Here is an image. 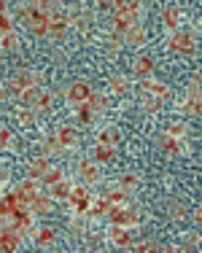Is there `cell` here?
<instances>
[{"label": "cell", "instance_id": "6da1fadb", "mask_svg": "<svg viewBox=\"0 0 202 253\" xmlns=\"http://www.w3.org/2000/svg\"><path fill=\"white\" fill-rule=\"evenodd\" d=\"M19 14H22V22H25L35 35H40V38L49 35V16L40 11V3H25L19 8Z\"/></svg>", "mask_w": 202, "mask_h": 253}, {"label": "cell", "instance_id": "7a4b0ae2", "mask_svg": "<svg viewBox=\"0 0 202 253\" xmlns=\"http://www.w3.org/2000/svg\"><path fill=\"white\" fill-rule=\"evenodd\" d=\"M108 218L114 226H124V229H135L140 224V215L135 213L132 208H127V205H111Z\"/></svg>", "mask_w": 202, "mask_h": 253}, {"label": "cell", "instance_id": "3957f363", "mask_svg": "<svg viewBox=\"0 0 202 253\" xmlns=\"http://www.w3.org/2000/svg\"><path fill=\"white\" fill-rule=\"evenodd\" d=\"M68 202H70V210L76 215H86L89 208H92V194H89V189H84V186H73Z\"/></svg>", "mask_w": 202, "mask_h": 253}, {"label": "cell", "instance_id": "277c9868", "mask_svg": "<svg viewBox=\"0 0 202 253\" xmlns=\"http://www.w3.org/2000/svg\"><path fill=\"white\" fill-rule=\"evenodd\" d=\"M22 210H27V205L16 197V191L3 194V200H0V218H3V221H14Z\"/></svg>", "mask_w": 202, "mask_h": 253}, {"label": "cell", "instance_id": "5b68a950", "mask_svg": "<svg viewBox=\"0 0 202 253\" xmlns=\"http://www.w3.org/2000/svg\"><path fill=\"white\" fill-rule=\"evenodd\" d=\"M89 97H92V86H89L86 81H73V84L68 86V92H65V100H68L73 108L86 105Z\"/></svg>", "mask_w": 202, "mask_h": 253}, {"label": "cell", "instance_id": "8992f818", "mask_svg": "<svg viewBox=\"0 0 202 253\" xmlns=\"http://www.w3.org/2000/svg\"><path fill=\"white\" fill-rule=\"evenodd\" d=\"M167 46L173 51H181V54H194V35L189 30H178V33L170 35Z\"/></svg>", "mask_w": 202, "mask_h": 253}, {"label": "cell", "instance_id": "52a82bcc", "mask_svg": "<svg viewBox=\"0 0 202 253\" xmlns=\"http://www.w3.org/2000/svg\"><path fill=\"white\" fill-rule=\"evenodd\" d=\"M68 27H70V22H68V14H54V16H49V38L51 41H62L65 38V33H68Z\"/></svg>", "mask_w": 202, "mask_h": 253}, {"label": "cell", "instance_id": "ba28073f", "mask_svg": "<svg viewBox=\"0 0 202 253\" xmlns=\"http://www.w3.org/2000/svg\"><path fill=\"white\" fill-rule=\"evenodd\" d=\"M79 178L84 180L86 186H97L100 180H103V172H100V165H94V162H81L79 165Z\"/></svg>", "mask_w": 202, "mask_h": 253}, {"label": "cell", "instance_id": "9c48e42d", "mask_svg": "<svg viewBox=\"0 0 202 253\" xmlns=\"http://www.w3.org/2000/svg\"><path fill=\"white\" fill-rule=\"evenodd\" d=\"M38 194H43V191H40V186H38V180H33V178H27V180H22L19 186H16V197H19L22 202L25 205H30L35 200V197Z\"/></svg>", "mask_w": 202, "mask_h": 253}, {"label": "cell", "instance_id": "30bf717a", "mask_svg": "<svg viewBox=\"0 0 202 253\" xmlns=\"http://www.w3.org/2000/svg\"><path fill=\"white\" fill-rule=\"evenodd\" d=\"M11 81H16V84L22 86V92H25V89L40 86V84H43V76H40L38 70H19V73L11 78Z\"/></svg>", "mask_w": 202, "mask_h": 253}, {"label": "cell", "instance_id": "8fae6325", "mask_svg": "<svg viewBox=\"0 0 202 253\" xmlns=\"http://www.w3.org/2000/svg\"><path fill=\"white\" fill-rule=\"evenodd\" d=\"M143 92L154 94V97L162 100V102L170 97V86H167V84H162V81H157V78H146V81H143Z\"/></svg>", "mask_w": 202, "mask_h": 253}, {"label": "cell", "instance_id": "7c38bea8", "mask_svg": "<svg viewBox=\"0 0 202 253\" xmlns=\"http://www.w3.org/2000/svg\"><path fill=\"white\" fill-rule=\"evenodd\" d=\"M132 70H135V76L138 78H151V73H154V59L148 57V54H138L135 57V62H132Z\"/></svg>", "mask_w": 202, "mask_h": 253}, {"label": "cell", "instance_id": "4fadbf2b", "mask_svg": "<svg viewBox=\"0 0 202 253\" xmlns=\"http://www.w3.org/2000/svg\"><path fill=\"white\" fill-rule=\"evenodd\" d=\"M108 240L116 245V248H132L129 229H124V226H111V229H108Z\"/></svg>", "mask_w": 202, "mask_h": 253}, {"label": "cell", "instance_id": "5bb4252c", "mask_svg": "<svg viewBox=\"0 0 202 253\" xmlns=\"http://www.w3.org/2000/svg\"><path fill=\"white\" fill-rule=\"evenodd\" d=\"M33 240H35L38 248H54L57 234H54V229H51V226H38V229H35V234H33Z\"/></svg>", "mask_w": 202, "mask_h": 253}, {"label": "cell", "instance_id": "9a60e30c", "mask_svg": "<svg viewBox=\"0 0 202 253\" xmlns=\"http://www.w3.org/2000/svg\"><path fill=\"white\" fill-rule=\"evenodd\" d=\"M57 140H59V146L62 148H76L79 146V132H76V126H59L57 129Z\"/></svg>", "mask_w": 202, "mask_h": 253}, {"label": "cell", "instance_id": "2e32d148", "mask_svg": "<svg viewBox=\"0 0 202 253\" xmlns=\"http://www.w3.org/2000/svg\"><path fill=\"white\" fill-rule=\"evenodd\" d=\"M27 208H30V213H35V215L38 213H51V210H54V200L49 197V191H43V194H38Z\"/></svg>", "mask_w": 202, "mask_h": 253}, {"label": "cell", "instance_id": "e0dca14e", "mask_svg": "<svg viewBox=\"0 0 202 253\" xmlns=\"http://www.w3.org/2000/svg\"><path fill=\"white\" fill-rule=\"evenodd\" d=\"M135 25H138V16H132V14H116V16H114V30H116V35H127Z\"/></svg>", "mask_w": 202, "mask_h": 253}, {"label": "cell", "instance_id": "ac0fdd59", "mask_svg": "<svg viewBox=\"0 0 202 253\" xmlns=\"http://www.w3.org/2000/svg\"><path fill=\"white\" fill-rule=\"evenodd\" d=\"M51 167V162L46 159V156H38V159H33L30 162V167H27V178H33V180H40L43 178V172Z\"/></svg>", "mask_w": 202, "mask_h": 253}, {"label": "cell", "instance_id": "d6986e66", "mask_svg": "<svg viewBox=\"0 0 202 253\" xmlns=\"http://www.w3.org/2000/svg\"><path fill=\"white\" fill-rule=\"evenodd\" d=\"M114 159V146H103V143H97V146L92 148V162L94 165H105V162Z\"/></svg>", "mask_w": 202, "mask_h": 253}, {"label": "cell", "instance_id": "ffe728a7", "mask_svg": "<svg viewBox=\"0 0 202 253\" xmlns=\"http://www.w3.org/2000/svg\"><path fill=\"white\" fill-rule=\"evenodd\" d=\"M162 148L167 151L170 156H181V154H189L186 143L183 140H170V137H162Z\"/></svg>", "mask_w": 202, "mask_h": 253}, {"label": "cell", "instance_id": "44dd1931", "mask_svg": "<svg viewBox=\"0 0 202 253\" xmlns=\"http://www.w3.org/2000/svg\"><path fill=\"white\" fill-rule=\"evenodd\" d=\"M124 41H127L129 46H143V43H146V30H143V25L138 22V25H135L127 35H124Z\"/></svg>", "mask_w": 202, "mask_h": 253}, {"label": "cell", "instance_id": "7402d4cb", "mask_svg": "<svg viewBox=\"0 0 202 253\" xmlns=\"http://www.w3.org/2000/svg\"><path fill=\"white\" fill-rule=\"evenodd\" d=\"M40 180H43V186H49V189H51V186H57V183H62V180H65V172L59 170L57 165H51L49 170L43 172V178H40Z\"/></svg>", "mask_w": 202, "mask_h": 253}, {"label": "cell", "instance_id": "603a6c76", "mask_svg": "<svg viewBox=\"0 0 202 253\" xmlns=\"http://www.w3.org/2000/svg\"><path fill=\"white\" fill-rule=\"evenodd\" d=\"M162 22H164V27H167V30L178 33V25H181V11H178V8H164Z\"/></svg>", "mask_w": 202, "mask_h": 253}, {"label": "cell", "instance_id": "cb8c5ba5", "mask_svg": "<svg viewBox=\"0 0 202 253\" xmlns=\"http://www.w3.org/2000/svg\"><path fill=\"white\" fill-rule=\"evenodd\" d=\"M103 197L108 200L111 205H127V191L121 189V186H114V189H108V191H103Z\"/></svg>", "mask_w": 202, "mask_h": 253}, {"label": "cell", "instance_id": "d4e9b609", "mask_svg": "<svg viewBox=\"0 0 202 253\" xmlns=\"http://www.w3.org/2000/svg\"><path fill=\"white\" fill-rule=\"evenodd\" d=\"M119 129H114V126H105V129L97 132V143H103V146H116L119 143Z\"/></svg>", "mask_w": 202, "mask_h": 253}, {"label": "cell", "instance_id": "484cf974", "mask_svg": "<svg viewBox=\"0 0 202 253\" xmlns=\"http://www.w3.org/2000/svg\"><path fill=\"white\" fill-rule=\"evenodd\" d=\"M86 105L92 108L94 113H103L105 108H108V94H103V92H92V97H89Z\"/></svg>", "mask_w": 202, "mask_h": 253}, {"label": "cell", "instance_id": "4316f807", "mask_svg": "<svg viewBox=\"0 0 202 253\" xmlns=\"http://www.w3.org/2000/svg\"><path fill=\"white\" fill-rule=\"evenodd\" d=\"M70 189H73V186H70L68 180H62V183H57V186H51V189H49V197H51L54 202L68 200V197H70Z\"/></svg>", "mask_w": 202, "mask_h": 253}, {"label": "cell", "instance_id": "83f0119b", "mask_svg": "<svg viewBox=\"0 0 202 253\" xmlns=\"http://www.w3.org/2000/svg\"><path fill=\"white\" fill-rule=\"evenodd\" d=\"M108 89H111L114 94H127V92H129V81H127L124 76H114V78L108 81Z\"/></svg>", "mask_w": 202, "mask_h": 253}, {"label": "cell", "instance_id": "f1b7e54d", "mask_svg": "<svg viewBox=\"0 0 202 253\" xmlns=\"http://www.w3.org/2000/svg\"><path fill=\"white\" fill-rule=\"evenodd\" d=\"M51 100H54V94H51L49 89H43V86H40V94H38V100H35L33 111H49Z\"/></svg>", "mask_w": 202, "mask_h": 253}, {"label": "cell", "instance_id": "f546056e", "mask_svg": "<svg viewBox=\"0 0 202 253\" xmlns=\"http://www.w3.org/2000/svg\"><path fill=\"white\" fill-rule=\"evenodd\" d=\"M164 137H170V140H183V137H186V124L183 122H173L167 126V135Z\"/></svg>", "mask_w": 202, "mask_h": 253}, {"label": "cell", "instance_id": "4dcf8cb0", "mask_svg": "<svg viewBox=\"0 0 202 253\" xmlns=\"http://www.w3.org/2000/svg\"><path fill=\"white\" fill-rule=\"evenodd\" d=\"M140 102H143V111L148 113H157L162 108V100H157L154 94H146V92H140Z\"/></svg>", "mask_w": 202, "mask_h": 253}, {"label": "cell", "instance_id": "1f68e13d", "mask_svg": "<svg viewBox=\"0 0 202 253\" xmlns=\"http://www.w3.org/2000/svg\"><path fill=\"white\" fill-rule=\"evenodd\" d=\"M0 49H3V51H16V49H19V35H16V33L3 35V38H0Z\"/></svg>", "mask_w": 202, "mask_h": 253}, {"label": "cell", "instance_id": "d6a6232c", "mask_svg": "<svg viewBox=\"0 0 202 253\" xmlns=\"http://www.w3.org/2000/svg\"><path fill=\"white\" fill-rule=\"evenodd\" d=\"M62 151V146H59L57 135H51L49 140H43V146H40V156H49V154H59Z\"/></svg>", "mask_w": 202, "mask_h": 253}, {"label": "cell", "instance_id": "836d02e7", "mask_svg": "<svg viewBox=\"0 0 202 253\" xmlns=\"http://www.w3.org/2000/svg\"><path fill=\"white\" fill-rule=\"evenodd\" d=\"M119 186H121V189L129 194V191L138 189V175H132V172H124V175L119 178Z\"/></svg>", "mask_w": 202, "mask_h": 253}, {"label": "cell", "instance_id": "e575fe53", "mask_svg": "<svg viewBox=\"0 0 202 253\" xmlns=\"http://www.w3.org/2000/svg\"><path fill=\"white\" fill-rule=\"evenodd\" d=\"M76 111V119H79L81 124H92V119H94V111L89 105H79V108H73Z\"/></svg>", "mask_w": 202, "mask_h": 253}, {"label": "cell", "instance_id": "d590c367", "mask_svg": "<svg viewBox=\"0 0 202 253\" xmlns=\"http://www.w3.org/2000/svg\"><path fill=\"white\" fill-rule=\"evenodd\" d=\"M135 253H159V245L154 240H143V243H132Z\"/></svg>", "mask_w": 202, "mask_h": 253}, {"label": "cell", "instance_id": "8d00e7d4", "mask_svg": "<svg viewBox=\"0 0 202 253\" xmlns=\"http://www.w3.org/2000/svg\"><path fill=\"white\" fill-rule=\"evenodd\" d=\"M183 111H186L189 116H200L202 119V97L200 100H186L183 102Z\"/></svg>", "mask_w": 202, "mask_h": 253}, {"label": "cell", "instance_id": "74e56055", "mask_svg": "<svg viewBox=\"0 0 202 253\" xmlns=\"http://www.w3.org/2000/svg\"><path fill=\"white\" fill-rule=\"evenodd\" d=\"M200 97H202V86L192 78V81L186 84V100H200Z\"/></svg>", "mask_w": 202, "mask_h": 253}, {"label": "cell", "instance_id": "f35d334b", "mask_svg": "<svg viewBox=\"0 0 202 253\" xmlns=\"http://www.w3.org/2000/svg\"><path fill=\"white\" fill-rule=\"evenodd\" d=\"M38 94H40V86H33V89H25V92H22V102H27L30 108L35 105V100H38Z\"/></svg>", "mask_w": 202, "mask_h": 253}, {"label": "cell", "instance_id": "ab89813d", "mask_svg": "<svg viewBox=\"0 0 202 253\" xmlns=\"http://www.w3.org/2000/svg\"><path fill=\"white\" fill-rule=\"evenodd\" d=\"M14 146V135H11V129L8 126H0V151L3 148H11Z\"/></svg>", "mask_w": 202, "mask_h": 253}, {"label": "cell", "instance_id": "60d3db41", "mask_svg": "<svg viewBox=\"0 0 202 253\" xmlns=\"http://www.w3.org/2000/svg\"><path fill=\"white\" fill-rule=\"evenodd\" d=\"M8 33H14V19H11L8 14H0V38L8 35Z\"/></svg>", "mask_w": 202, "mask_h": 253}, {"label": "cell", "instance_id": "b9f144b4", "mask_svg": "<svg viewBox=\"0 0 202 253\" xmlns=\"http://www.w3.org/2000/svg\"><path fill=\"white\" fill-rule=\"evenodd\" d=\"M70 232H73V234H84V232H86V221H84V215H76V218L70 221Z\"/></svg>", "mask_w": 202, "mask_h": 253}, {"label": "cell", "instance_id": "7bdbcfd3", "mask_svg": "<svg viewBox=\"0 0 202 253\" xmlns=\"http://www.w3.org/2000/svg\"><path fill=\"white\" fill-rule=\"evenodd\" d=\"M167 210H170V215H173V218H186V215H189V210L183 208L181 202H170Z\"/></svg>", "mask_w": 202, "mask_h": 253}, {"label": "cell", "instance_id": "ee69618b", "mask_svg": "<svg viewBox=\"0 0 202 253\" xmlns=\"http://www.w3.org/2000/svg\"><path fill=\"white\" fill-rule=\"evenodd\" d=\"M19 122H22V124H33L35 116H33L30 111H19Z\"/></svg>", "mask_w": 202, "mask_h": 253}, {"label": "cell", "instance_id": "f6af8a7d", "mask_svg": "<svg viewBox=\"0 0 202 253\" xmlns=\"http://www.w3.org/2000/svg\"><path fill=\"white\" fill-rule=\"evenodd\" d=\"M197 243H200V234L197 232H189L186 234V245H197Z\"/></svg>", "mask_w": 202, "mask_h": 253}, {"label": "cell", "instance_id": "bcb514c9", "mask_svg": "<svg viewBox=\"0 0 202 253\" xmlns=\"http://www.w3.org/2000/svg\"><path fill=\"white\" fill-rule=\"evenodd\" d=\"M192 218H194V224H202V205H200V208H194Z\"/></svg>", "mask_w": 202, "mask_h": 253}, {"label": "cell", "instance_id": "7dc6e473", "mask_svg": "<svg viewBox=\"0 0 202 253\" xmlns=\"http://www.w3.org/2000/svg\"><path fill=\"white\" fill-rule=\"evenodd\" d=\"M11 180V172L8 170H0V186H5Z\"/></svg>", "mask_w": 202, "mask_h": 253}, {"label": "cell", "instance_id": "c3c4849f", "mask_svg": "<svg viewBox=\"0 0 202 253\" xmlns=\"http://www.w3.org/2000/svg\"><path fill=\"white\" fill-rule=\"evenodd\" d=\"M175 253H194V245H181V248H175Z\"/></svg>", "mask_w": 202, "mask_h": 253}, {"label": "cell", "instance_id": "681fc988", "mask_svg": "<svg viewBox=\"0 0 202 253\" xmlns=\"http://www.w3.org/2000/svg\"><path fill=\"white\" fill-rule=\"evenodd\" d=\"M159 253H175V245H162V248H159Z\"/></svg>", "mask_w": 202, "mask_h": 253}, {"label": "cell", "instance_id": "f907efd6", "mask_svg": "<svg viewBox=\"0 0 202 253\" xmlns=\"http://www.w3.org/2000/svg\"><path fill=\"white\" fill-rule=\"evenodd\" d=\"M0 100H8V92H5V86H0Z\"/></svg>", "mask_w": 202, "mask_h": 253}, {"label": "cell", "instance_id": "816d5d0a", "mask_svg": "<svg viewBox=\"0 0 202 253\" xmlns=\"http://www.w3.org/2000/svg\"><path fill=\"white\" fill-rule=\"evenodd\" d=\"M194 81H197V84H200V86H202V70H200V73H197V76H194Z\"/></svg>", "mask_w": 202, "mask_h": 253}, {"label": "cell", "instance_id": "f5cc1de1", "mask_svg": "<svg viewBox=\"0 0 202 253\" xmlns=\"http://www.w3.org/2000/svg\"><path fill=\"white\" fill-rule=\"evenodd\" d=\"M0 200H3V186H0Z\"/></svg>", "mask_w": 202, "mask_h": 253}, {"label": "cell", "instance_id": "db71d44e", "mask_svg": "<svg viewBox=\"0 0 202 253\" xmlns=\"http://www.w3.org/2000/svg\"><path fill=\"white\" fill-rule=\"evenodd\" d=\"M89 253H103V251H89Z\"/></svg>", "mask_w": 202, "mask_h": 253}, {"label": "cell", "instance_id": "11a10c76", "mask_svg": "<svg viewBox=\"0 0 202 253\" xmlns=\"http://www.w3.org/2000/svg\"><path fill=\"white\" fill-rule=\"evenodd\" d=\"M0 59H3V57H0Z\"/></svg>", "mask_w": 202, "mask_h": 253}]
</instances>
